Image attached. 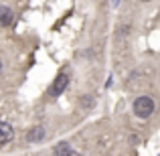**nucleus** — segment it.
Here are the masks:
<instances>
[{
    "instance_id": "obj_1",
    "label": "nucleus",
    "mask_w": 160,
    "mask_h": 156,
    "mask_svg": "<svg viewBox=\"0 0 160 156\" xmlns=\"http://www.w3.org/2000/svg\"><path fill=\"white\" fill-rule=\"evenodd\" d=\"M152 112H154V102L150 98L142 95V98H138L136 102H134V113H136L138 118L146 120V118L152 116Z\"/></svg>"
},
{
    "instance_id": "obj_2",
    "label": "nucleus",
    "mask_w": 160,
    "mask_h": 156,
    "mask_svg": "<svg viewBox=\"0 0 160 156\" xmlns=\"http://www.w3.org/2000/svg\"><path fill=\"white\" fill-rule=\"evenodd\" d=\"M67 85H69V73H67V71H61V73H59L57 77L53 79L51 95H53V98H59V95H61L63 91L67 89Z\"/></svg>"
},
{
    "instance_id": "obj_3",
    "label": "nucleus",
    "mask_w": 160,
    "mask_h": 156,
    "mask_svg": "<svg viewBox=\"0 0 160 156\" xmlns=\"http://www.w3.org/2000/svg\"><path fill=\"white\" fill-rule=\"evenodd\" d=\"M12 136H14V130H12V126L8 124V122H0V146L8 144V142L12 140Z\"/></svg>"
},
{
    "instance_id": "obj_4",
    "label": "nucleus",
    "mask_w": 160,
    "mask_h": 156,
    "mask_svg": "<svg viewBox=\"0 0 160 156\" xmlns=\"http://www.w3.org/2000/svg\"><path fill=\"white\" fill-rule=\"evenodd\" d=\"M14 20V12L8 6H0V27H8Z\"/></svg>"
},
{
    "instance_id": "obj_5",
    "label": "nucleus",
    "mask_w": 160,
    "mask_h": 156,
    "mask_svg": "<svg viewBox=\"0 0 160 156\" xmlns=\"http://www.w3.org/2000/svg\"><path fill=\"white\" fill-rule=\"evenodd\" d=\"M43 136H45V130L41 128V126H37V128L28 130V134H27V140L31 142V144H35V142H41V140H43Z\"/></svg>"
},
{
    "instance_id": "obj_6",
    "label": "nucleus",
    "mask_w": 160,
    "mask_h": 156,
    "mask_svg": "<svg viewBox=\"0 0 160 156\" xmlns=\"http://www.w3.org/2000/svg\"><path fill=\"white\" fill-rule=\"evenodd\" d=\"M73 150L67 146V142H61L59 146H55V154H71Z\"/></svg>"
},
{
    "instance_id": "obj_7",
    "label": "nucleus",
    "mask_w": 160,
    "mask_h": 156,
    "mask_svg": "<svg viewBox=\"0 0 160 156\" xmlns=\"http://www.w3.org/2000/svg\"><path fill=\"white\" fill-rule=\"evenodd\" d=\"M0 73H2V61H0Z\"/></svg>"
},
{
    "instance_id": "obj_8",
    "label": "nucleus",
    "mask_w": 160,
    "mask_h": 156,
    "mask_svg": "<svg viewBox=\"0 0 160 156\" xmlns=\"http://www.w3.org/2000/svg\"><path fill=\"white\" fill-rule=\"evenodd\" d=\"M118 2H120V0H113V4H118Z\"/></svg>"
},
{
    "instance_id": "obj_9",
    "label": "nucleus",
    "mask_w": 160,
    "mask_h": 156,
    "mask_svg": "<svg viewBox=\"0 0 160 156\" xmlns=\"http://www.w3.org/2000/svg\"><path fill=\"white\" fill-rule=\"evenodd\" d=\"M142 2H150V0H142Z\"/></svg>"
}]
</instances>
